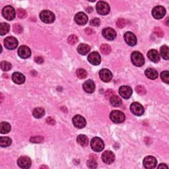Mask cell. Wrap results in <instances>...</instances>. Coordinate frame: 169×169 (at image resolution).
Masks as SVG:
<instances>
[{
	"label": "cell",
	"mask_w": 169,
	"mask_h": 169,
	"mask_svg": "<svg viewBox=\"0 0 169 169\" xmlns=\"http://www.w3.org/2000/svg\"><path fill=\"white\" fill-rule=\"evenodd\" d=\"M168 168V166H167L166 164H161L160 165H159V167H158V168Z\"/></svg>",
	"instance_id": "obj_49"
},
{
	"label": "cell",
	"mask_w": 169,
	"mask_h": 169,
	"mask_svg": "<svg viewBox=\"0 0 169 169\" xmlns=\"http://www.w3.org/2000/svg\"><path fill=\"white\" fill-rule=\"evenodd\" d=\"M166 14V9L163 6L154 7L152 11V15L156 19H161Z\"/></svg>",
	"instance_id": "obj_8"
},
{
	"label": "cell",
	"mask_w": 169,
	"mask_h": 169,
	"mask_svg": "<svg viewBox=\"0 0 169 169\" xmlns=\"http://www.w3.org/2000/svg\"><path fill=\"white\" fill-rule=\"evenodd\" d=\"M41 168H48V167H46V166H41V167H40Z\"/></svg>",
	"instance_id": "obj_50"
},
{
	"label": "cell",
	"mask_w": 169,
	"mask_h": 169,
	"mask_svg": "<svg viewBox=\"0 0 169 169\" xmlns=\"http://www.w3.org/2000/svg\"><path fill=\"white\" fill-rule=\"evenodd\" d=\"M76 74L78 78L81 79V80H83V79L86 78L87 76V73L84 69H82V68H80V69H77L76 71Z\"/></svg>",
	"instance_id": "obj_34"
},
{
	"label": "cell",
	"mask_w": 169,
	"mask_h": 169,
	"mask_svg": "<svg viewBox=\"0 0 169 169\" xmlns=\"http://www.w3.org/2000/svg\"><path fill=\"white\" fill-rule=\"evenodd\" d=\"M34 61L38 63H42L43 62H44V59H43V57H42L41 56H38V57H35Z\"/></svg>",
	"instance_id": "obj_47"
},
{
	"label": "cell",
	"mask_w": 169,
	"mask_h": 169,
	"mask_svg": "<svg viewBox=\"0 0 169 169\" xmlns=\"http://www.w3.org/2000/svg\"><path fill=\"white\" fill-rule=\"evenodd\" d=\"M96 9L99 14L102 15H106L110 12V6L107 3L100 1L97 3Z\"/></svg>",
	"instance_id": "obj_6"
},
{
	"label": "cell",
	"mask_w": 169,
	"mask_h": 169,
	"mask_svg": "<svg viewBox=\"0 0 169 169\" xmlns=\"http://www.w3.org/2000/svg\"><path fill=\"white\" fill-rule=\"evenodd\" d=\"M17 164L21 168H29L31 166V160L29 157L23 156L18 159Z\"/></svg>",
	"instance_id": "obj_14"
},
{
	"label": "cell",
	"mask_w": 169,
	"mask_h": 169,
	"mask_svg": "<svg viewBox=\"0 0 169 169\" xmlns=\"http://www.w3.org/2000/svg\"><path fill=\"white\" fill-rule=\"evenodd\" d=\"M85 32L87 33V34H92L93 32H94V31H93V29H91V28H86L85 29Z\"/></svg>",
	"instance_id": "obj_48"
},
{
	"label": "cell",
	"mask_w": 169,
	"mask_h": 169,
	"mask_svg": "<svg viewBox=\"0 0 169 169\" xmlns=\"http://www.w3.org/2000/svg\"><path fill=\"white\" fill-rule=\"evenodd\" d=\"M13 32H15V33L20 34L23 32V28H22V27H21V25H20L19 24H15L13 25Z\"/></svg>",
	"instance_id": "obj_40"
},
{
	"label": "cell",
	"mask_w": 169,
	"mask_h": 169,
	"mask_svg": "<svg viewBox=\"0 0 169 169\" xmlns=\"http://www.w3.org/2000/svg\"><path fill=\"white\" fill-rule=\"evenodd\" d=\"M88 61L94 66H98L101 62V57L98 52H93L89 55Z\"/></svg>",
	"instance_id": "obj_16"
},
{
	"label": "cell",
	"mask_w": 169,
	"mask_h": 169,
	"mask_svg": "<svg viewBox=\"0 0 169 169\" xmlns=\"http://www.w3.org/2000/svg\"><path fill=\"white\" fill-rule=\"evenodd\" d=\"M87 167L90 168H96L97 167V163L95 159H90L87 161Z\"/></svg>",
	"instance_id": "obj_41"
},
{
	"label": "cell",
	"mask_w": 169,
	"mask_h": 169,
	"mask_svg": "<svg viewBox=\"0 0 169 169\" xmlns=\"http://www.w3.org/2000/svg\"><path fill=\"white\" fill-rule=\"evenodd\" d=\"M100 24V21L98 18H95L90 21V25L93 27H98Z\"/></svg>",
	"instance_id": "obj_45"
},
{
	"label": "cell",
	"mask_w": 169,
	"mask_h": 169,
	"mask_svg": "<svg viewBox=\"0 0 169 169\" xmlns=\"http://www.w3.org/2000/svg\"><path fill=\"white\" fill-rule=\"evenodd\" d=\"M91 146L92 149L95 152H100L104 149L105 143L102 140L99 138H94L91 141Z\"/></svg>",
	"instance_id": "obj_3"
},
{
	"label": "cell",
	"mask_w": 169,
	"mask_h": 169,
	"mask_svg": "<svg viewBox=\"0 0 169 169\" xmlns=\"http://www.w3.org/2000/svg\"><path fill=\"white\" fill-rule=\"evenodd\" d=\"M102 159L104 163L106 164H112L115 159L114 154L112 151H106L105 152L102 153Z\"/></svg>",
	"instance_id": "obj_17"
},
{
	"label": "cell",
	"mask_w": 169,
	"mask_h": 169,
	"mask_svg": "<svg viewBox=\"0 0 169 169\" xmlns=\"http://www.w3.org/2000/svg\"><path fill=\"white\" fill-rule=\"evenodd\" d=\"M18 54L21 58L27 59L31 55V49L27 46H21L18 50Z\"/></svg>",
	"instance_id": "obj_18"
},
{
	"label": "cell",
	"mask_w": 169,
	"mask_h": 169,
	"mask_svg": "<svg viewBox=\"0 0 169 169\" xmlns=\"http://www.w3.org/2000/svg\"><path fill=\"white\" fill-rule=\"evenodd\" d=\"M145 74L146 77L150 79V80H154L158 77L157 71L155 70L152 69V68H148V69H147L145 71Z\"/></svg>",
	"instance_id": "obj_25"
},
{
	"label": "cell",
	"mask_w": 169,
	"mask_h": 169,
	"mask_svg": "<svg viewBox=\"0 0 169 169\" xmlns=\"http://www.w3.org/2000/svg\"><path fill=\"white\" fill-rule=\"evenodd\" d=\"M124 40L127 44L130 46H134L137 44V38L132 32H125L124 36Z\"/></svg>",
	"instance_id": "obj_11"
},
{
	"label": "cell",
	"mask_w": 169,
	"mask_h": 169,
	"mask_svg": "<svg viewBox=\"0 0 169 169\" xmlns=\"http://www.w3.org/2000/svg\"><path fill=\"white\" fill-rule=\"evenodd\" d=\"M75 23L80 25H85L88 21V17L84 13L80 12L77 13L74 17Z\"/></svg>",
	"instance_id": "obj_19"
},
{
	"label": "cell",
	"mask_w": 169,
	"mask_h": 169,
	"mask_svg": "<svg viewBox=\"0 0 169 169\" xmlns=\"http://www.w3.org/2000/svg\"><path fill=\"white\" fill-rule=\"evenodd\" d=\"M67 42L69 44H70L71 45H74L78 42V38L76 35L71 34V35L69 36V37H68Z\"/></svg>",
	"instance_id": "obj_37"
},
{
	"label": "cell",
	"mask_w": 169,
	"mask_h": 169,
	"mask_svg": "<svg viewBox=\"0 0 169 169\" xmlns=\"http://www.w3.org/2000/svg\"><path fill=\"white\" fill-rule=\"evenodd\" d=\"M110 118L114 123H122L125 120L124 114L119 110H113L110 114Z\"/></svg>",
	"instance_id": "obj_4"
},
{
	"label": "cell",
	"mask_w": 169,
	"mask_h": 169,
	"mask_svg": "<svg viewBox=\"0 0 169 169\" xmlns=\"http://www.w3.org/2000/svg\"><path fill=\"white\" fill-rule=\"evenodd\" d=\"M110 102L113 106H120L122 103V99L116 95H113L110 96Z\"/></svg>",
	"instance_id": "obj_26"
},
{
	"label": "cell",
	"mask_w": 169,
	"mask_h": 169,
	"mask_svg": "<svg viewBox=\"0 0 169 169\" xmlns=\"http://www.w3.org/2000/svg\"><path fill=\"white\" fill-rule=\"evenodd\" d=\"M44 138L41 136H34V137H32L30 139V141L33 143H41L43 141Z\"/></svg>",
	"instance_id": "obj_39"
},
{
	"label": "cell",
	"mask_w": 169,
	"mask_h": 169,
	"mask_svg": "<svg viewBox=\"0 0 169 169\" xmlns=\"http://www.w3.org/2000/svg\"><path fill=\"white\" fill-rule=\"evenodd\" d=\"M46 122L50 125H54L56 124L55 120L51 117H48L47 119H46Z\"/></svg>",
	"instance_id": "obj_46"
},
{
	"label": "cell",
	"mask_w": 169,
	"mask_h": 169,
	"mask_svg": "<svg viewBox=\"0 0 169 169\" xmlns=\"http://www.w3.org/2000/svg\"><path fill=\"white\" fill-rule=\"evenodd\" d=\"M11 125L6 122H3L0 124V132L2 134H8L11 131Z\"/></svg>",
	"instance_id": "obj_27"
},
{
	"label": "cell",
	"mask_w": 169,
	"mask_h": 169,
	"mask_svg": "<svg viewBox=\"0 0 169 169\" xmlns=\"http://www.w3.org/2000/svg\"><path fill=\"white\" fill-rule=\"evenodd\" d=\"M91 50V48L90 46L86 44H81L78 46L77 48V51L81 55H86L90 52Z\"/></svg>",
	"instance_id": "obj_24"
},
{
	"label": "cell",
	"mask_w": 169,
	"mask_h": 169,
	"mask_svg": "<svg viewBox=\"0 0 169 169\" xmlns=\"http://www.w3.org/2000/svg\"><path fill=\"white\" fill-rule=\"evenodd\" d=\"M100 52L102 53L104 55H108L112 51V48H111L110 46L107 44H104L100 46Z\"/></svg>",
	"instance_id": "obj_31"
},
{
	"label": "cell",
	"mask_w": 169,
	"mask_h": 169,
	"mask_svg": "<svg viewBox=\"0 0 169 169\" xmlns=\"http://www.w3.org/2000/svg\"><path fill=\"white\" fill-rule=\"evenodd\" d=\"M77 141L79 144L83 147H86L89 143V139L85 135H80L77 138Z\"/></svg>",
	"instance_id": "obj_29"
},
{
	"label": "cell",
	"mask_w": 169,
	"mask_h": 169,
	"mask_svg": "<svg viewBox=\"0 0 169 169\" xmlns=\"http://www.w3.org/2000/svg\"><path fill=\"white\" fill-rule=\"evenodd\" d=\"M148 58L154 63H157L160 61L159 54L156 50H150L147 53Z\"/></svg>",
	"instance_id": "obj_22"
},
{
	"label": "cell",
	"mask_w": 169,
	"mask_h": 169,
	"mask_svg": "<svg viewBox=\"0 0 169 169\" xmlns=\"http://www.w3.org/2000/svg\"><path fill=\"white\" fill-rule=\"evenodd\" d=\"M12 80L13 82L15 83L21 85L24 83L25 77L22 73L19 72H15L12 75Z\"/></svg>",
	"instance_id": "obj_23"
},
{
	"label": "cell",
	"mask_w": 169,
	"mask_h": 169,
	"mask_svg": "<svg viewBox=\"0 0 169 169\" xmlns=\"http://www.w3.org/2000/svg\"><path fill=\"white\" fill-rule=\"evenodd\" d=\"M102 35L109 41H112L116 37V32L112 28H105L102 30Z\"/></svg>",
	"instance_id": "obj_12"
},
{
	"label": "cell",
	"mask_w": 169,
	"mask_h": 169,
	"mask_svg": "<svg viewBox=\"0 0 169 169\" xmlns=\"http://www.w3.org/2000/svg\"><path fill=\"white\" fill-rule=\"evenodd\" d=\"M84 91L87 93H93L95 90V84L92 80L86 81L83 85Z\"/></svg>",
	"instance_id": "obj_21"
},
{
	"label": "cell",
	"mask_w": 169,
	"mask_h": 169,
	"mask_svg": "<svg viewBox=\"0 0 169 169\" xmlns=\"http://www.w3.org/2000/svg\"><path fill=\"white\" fill-rule=\"evenodd\" d=\"M17 14L18 17H19L20 19H24L27 17V13L26 12V11L23 9H17Z\"/></svg>",
	"instance_id": "obj_38"
},
{
	"label": "cell",
	"mask_w": 169,
	"mask_h": 169,
	"mask_svg": "<svg viewBox=\"0 0 169 169\" xmlns=\"http://www.w3.org/2000/svg\"><path fill=\"white\" fill-rule=\"evenodd\" d=\"M154 34H155L157 37H159L160 38L161 37H163V36H164V32L161 29V28L160 27H155L154 28Z\"/></svg>",
	"instance_id": "obj_42"
},
{
	"label": "cell",
	"mask_w": 169,
	"mask_h": 169,
	"mask_svg": "<svg viewBox=\"0 0 169 169\" xmlns=\"http://www.w3.org/2000/svg\"><path fill=\"white\" fill-rule=\"evenodd\" d=\"M2 15L7 20H13L15 17V11L12 6L8 5L3 9Z\"/></svg>",
	"instance_id": "obj_5"
},
{
	"label": "cell",
	"mask_w": 169,
	"mask_h": 169,
	"mask_svg": "<svg viewBox=\"0 0 169 169\" xmlns=\"http://www.w3.org/2000/svg\"><path fill=\"white\" fill-rule=\"evenodd\" d=\"M161 78L164 83L168 84L169 83V72L168 71H164L161 73Z\"/></svg>",
	"instance_id": "obj_36"
},
{
	"label": "cell",
	"mask_w": 169,
	"mask_h": 169,
	"mask_svg": "<svg viewBox=\"0 0 169 169\" xmlns=\"http://www.w3.org/2000/svg\"><path fill=\"white\" fill-rule=\"evenodd\" d=\"M131 112L135 116H141L144 114V108L139 102H133L130 106Z\"/></svg>",
	"instance_id": "obj_7"
},
{
	"label": "cell",
	"mask_w": 169,
	"mask_h": 169,
	"mask_svg": "<svg viewBox=\"0 0 169 169\" xmlns=\"http://www.w3.org/2000/svg\"><path fill=\"white\" fill-rule=\"evenodd\" d=\"M131 60L132 63L135 66L141 67L145 63V59L142 54L139 52H134L131 55Z\"/></svg>",
	"instance_id": "obj_1"
},
{
	"label": "cell",
	"mask_w": 169,
	"mask_h": 169,
	"mask_svg": "<svg viewBox=\"0 0 169 169\" xmlns=\"http://www.w3.org/2000/svg\"><path fill=\"white\" fill-rule=\"evenodd\" d=\"M136 92H137L139 95H144L146 93V90L143 87V86L139 85L137 87L135 88Z\"/></svg>",
	"instance_id": "obj_43"
},
{
	"label": "cell",
	"mask_w": 169,
	"mask_h": 169,
	"mask_svg": "<svg viewBox=\"0 0 169 169\" xmlns=\"http://www.w3.org/2000/svg\"><path fill=\"white\" fill-rule=\"evenodd\" d=\"M116 26L118 28H123L124 27V26L125 25V21L124 19H122V18H120V19H118L116 21Z\"/></svg>",
	"instance_id": "obj_44"
},
{
	"label": "cell",
	"mask_w": 169,
	"mask_h": 169,
	"mask_svg": "<svg viewBox=\"0 0 169 169\" xmlns=\"http://www.w3.org/2000/svg\"><path fill=\"white\" fill-rule=\"evenodd\" d=\"M40 18L42 22L47 24L52 23L55 21V15L48 10H44L40 14Z\"/></svg>",
	"instance_id": "obj_2"
},
{
	"label": "cell",
	"mask_w": 169,
	"mask_h": 169,
	"mask_svg": "<svg viewBox=\"0 0 169 169\" xmlns=\"http://www.w3.org/2000/svg\"><path fill=\"white\" fill-rule=\"evenodd\" d=\"M12 66L9 62H6V61H3L1 62V68L3 71H8L11 69Z\"/></svg>",
	"instance_id": "obj_35"
},
{
	"label": "cell",
	"mask_w": 169,
	"mask_h": 169,
	"mask_svg": "<svg viewBox=\"0 0 169 169\" xmlns=\"http://www.w3.org/2000/svg\"><path fill=\"white\" fill-rule=\"evenodd\" d=\"M4 45L5 47L8 50H14L17 47L18 41L15 37H8L5 39Z\"/></svg>",
	"instance_id": "obj_10"
},
{
	"label": "cell",
	"mask_w": 169,
	"mask_h": 169,
	"mask_svg": "<svg viewBox=\"0 0 169 169\" xmlns=\"http://www.w3.org/2000/svg\"><path fill=\"white\" fill-rule=\"evenodd\" d=\"M143 164L145 168L148 169H151L156 167L157 161V159L154 157L148 156V157H146L144 159V160H143Z\"/></svg>",
	"instance_id": "obj_9"
},
{
	"label": "cell",
	"mask_w": 169,
	"mask_h": 169,
	"mask_svg": "<svg viewBox=\"0 0 169 169\" xmlns=\"http://www.w3.org/2000/svg\"><path fill=\"white\" fill-rule=\"evenodd\" d=\"M73 124L77 128H83L86 125V120L81 115H76L73 118Z\"/></svg>",
	"instance_id": "obj_13"
},
{
	"label": "cell",
	"mask_w": 169,
	"mask_h": 169,
	"mask_svg": "<svg viewBox=\"0 0 169 169\" xmlns=\"http://www.w3.org/2000/svg\"><path fill=\"white\" fill-rule=\"evenodd\" d=\"M32 114H33V116L36 118H41L44 116L45 110L43 108H36V109H34Z\"/></svg>",
	"instance_id": "obj_28"
},
{
	"label": "cell",
	"mask_w": 169,
	"mask_h": 169,
	"mask_svg": "<svg viewBox=\"0 0 169 169\" xmlns=\"http://www.w3.org/2000/svg\"><path fill=\"white\" fill-rule=\"evenodd\" d=\"M9 31V25L6 23L0 24V34L2 36L6 34Z\"/></svg>",
	"instance_id": "obj_32"
},
{
	"label": "cell",
	"mask_w": 169,
	"mask_h": 169,
	"mask_svg": "<svg viewBox=\"0 0 169 169\" xmlns=\"http://www.w3.org/2000/svg\"><path fill=\"white\" fill-rule=\"evenodd\" d=\"M161 55L163 59L167 60L168 59V47L167 46L164 45L161 48L160 50Z\"/></svg>",
	"instance_id": "obj_33"
},
{
	"label": "cell",
	"mask_w": 169,
	"mask_h": 169,
	"mask_svg": "<svg viewBox=\"0 0 169 169\" xmlns=\"http://www.w3.org/2000/svg\"><path fill=\"white\" fill-rule=\"evenodd\" d=\"M99 76L100 80L104 82H110L112 79V74L111 71L107 69H102L100 71Z\"/></svg>",
	"instance_id": "obj_15"
},
{
	"label": "cell",
	"mask_w": 169,
	"mask_h": 169,
	"mask_svg": "<svg viewBox=\"0 0 169 169\" xmlns=\"http://www.w3.org/2000/svg\"><path fill=\"white\" fill-rule=\"evenodd\" d=\"M132 89L128 86H122L119 89L120 95L123 97L124 99H128L130 98L132 95Z\"/></svg>",
	"instance_id": "obj_20"
},
{
	"label": "cell",
	"mask_w": 169,
	"mask_h": 169,
	"mask_svg": "<svg viewBox=\"0 0 169 169\" xmlns=\"http://www.w3.org/2000/svg\"><path fill=\"white\" fill-rule=\"evenodd\" d=\"M12 141L8 137H2L0 138V146L2 147H9L11 145Z\"/></svg>",
	"instance_id": "obj_30"
}]
</instances>
